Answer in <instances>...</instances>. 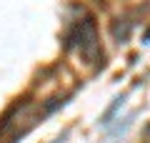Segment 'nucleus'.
<instances>
[{"label":"nucleus","mask_w":150,"mask_h":143,"mask_svg":"<svg viewBox=\"0 0 150 143\" xmlns=\"http://www.w3.org/2000/svg\"><path fill=\"white\" fill-rule=\"evenodd\" d=\"M65 45L68 48H78L85 60H95V55L100 53L95 20H93L90 15H85L83 20H75L73 25H70L68 35H65Z\"/></svg>","instance_id":"obj_1"},{"label":"nucleus","mask_w":150,"mask_h":143,"mask_svg":"<svg viewBox=\"0 0 150 143\" xmlns=\"http://www.w3.org/2000/svg\"><path fill=\"white\" fill-rule=\"evenodd\" d=\"M123 101H125V95H118V98H115V101H112V106L108 108V111L103 113V118H100V123H103V126H108V123H110V118L115 116V111H118L120 106H123Z\"/></svg>","instance_id":"obj_2"},{"label":"nucleus","mask_w":150,"mask_h":143,"mask_svg":"<svg viewBox=\"0 0 150 143\" xmlns=\"http://www.w3.org/2000/svg\"><path fill=\"white\" fill-rule=\"evenodd\" d=\"M143 43H150V30H148V33L143 35Z\"/></svg>","instance_id":"obj_3"}]
</instances>
